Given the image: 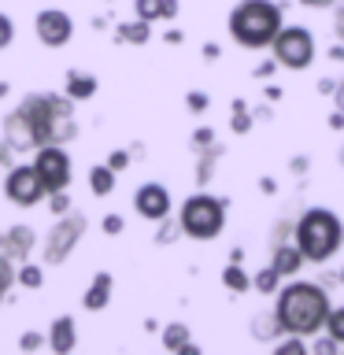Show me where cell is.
Returning a JSON list of instances; mask_svg holds the SVG:
<instances>
[{
    "label": "cell",
    "instance_id": "30bf717a",
    "mask_svg": "<svg viewBox=\"0 0 344 355\" xmlns=\"http://www.w3.org/2000/svg\"><path fill=\"white\" fill-rule=\"evenodd\" d=\"M85 230V218L82 215H63V222L49 233V244H44V259L49 263H60L71 255V248L78 244V233Z\"/></svg>",
    "mask_w": 344,
    "mask_h": 355
},
{
    "label": "cell",
    "instance_id": "ac0fdd59",
    "mask_svg": "<svg viewBox=\"0 0 344 355\" xmlns=\"http://www.w3.org/2000/svg\"><path fill=\"white\" fill-rule=\"evenodd\" d=\"M148 22H144V19H137V22H122V26H119V41H130V44H144V41H148Z\"/></svg>",
    "mask_w": 344,
    "mask_h": 355
},
{
    "label": "cell",
    "instance_id": "d6986e66",
    "mask_svg": "<svg viewBox=\"0 0 344 355\" xmlns=\"http://www.w3.org/2000/svg\"><path fill=\"white\" fill-rule=\"evenodd\" d=\"M300 259H304L300 248H282V252L274 255V270L277 274H293V270H300Z\"/></svg>",
    "mask_w": 344,
    "mask_h": 355
},
{
    "label": "cell",
    "instance_id": "cb8c5ba5",
    "mask_svg": "<svg viewBox=\"0 0 344 355\" xmlns=\"http://www.w3.org/2000/svg\"><path fill=\"white\" fill-rule=\"evenodd\" d=\"M222 282H226V285L233 288V293H244V288H248V277H244V270H237V266H226Z\"/></svg>",
    "mask_w": 344,
    "mask_h": 355
},
{
    "label": "cell",
    "instance_id": "7402d4cb",
    "mask_svg": "<svg viewBox=\"0 0 344 355\" xmlns=\"http://www.w3.org/2000/svg\"><path fill=\"white\" fill-rule=\"evenodd\" d=\"M15 274H19V270H15V263H11L8 255H0V296H4L8 288L15 285Z\"/></svg>",
    "mask_w": 344,
    "mask_h": 355
},
{
    "label": "cell",
    "instance_id": "836d02e7",
    "mask_svg": "<svg viewBox=\"0 0 344 355\" xmlns=\"http://www.w3.org/2000/svg\"><path fill=\"white\" fill-rule=\"evenodd\" d=\"M337 104H341V111H344V85L337 89Z\"/></svg>",
    "mask_w": 344,
    "mask_h": 355
},
{
    "label": "cell",
    "instance_id": "4fadbf2b",
    "mask_svg": "<svg viewBox=\"0 0 344 355\" xmlns=\"http://www.w3.org/2000/svg\"><path fill=\"white\" fill-rule=\"evenodd\" d=\"M49 344H52V352L55 355H67V352H74V344H78V333H74V318H55L52 322V333H49Z\"/></svg>",
    "mask_w": 344,
    "mask_h": 355
},
{
    "label": "cell",
    "instance_id": "e575fe53",
    "mask_svg": "<svg viewBox=\"0 0 344 355\" xmlns=\"http://www.w3.org/2000/svg\"><path fill=\"white\" fill-rule=\"evenodd\" d=\"M8 93V82H0V96H4Z\"/></svg>",
    "mask_w": 344,
    "mask_h": 355
},
{
    "label": "cell",
    "instance_id": "5b68a950",
    "mask_svg": "<svg viewBox=\"0 0 344 355\" xmlns=\"http://www.w3.org/2000/svg\"><path fill=\"white\" fill-rule=\"evenodd\" d=\"M222 222H226V207L215 196H189L182 204V215H178V226H182L193 241H211L222 233Z\"/></svg>",
    "mask_w": 344,
    "mask_h": 355
},
{
    "label": "cell",
    "instance_id": "d6a6232c",
    "mask_svg": "<svg viewBox=\"0 0 344 355\" xmlns=\"http://www.w3.org/2000/svg\"><path fill=\"white\" fill-rule=\"evenodd\" d=\"M337 33L344 37V8H341V15H337Z\"/></svg>",
    "mask_w": 344,
    "mask_h": 355
},
{
    "label": "cell",
    "instance_id": "4dcf8cb0",
    "mask_svg": "<svg viewBox=\"0 0 344 355\" xmlns=\"http://www.w3.org/2000/svg\"><path fill=\"white\" fill-rule=\"evenodd\" d=\"M204 104H207V100L200 96V93H193V96H189V107H196V111H200V107H204Z\"/></svg>",
    "mask_w": 344,
    "mask_h": 355
},
{
    "label": "cell",
    "instance_id": "8d00e7d4",
    "mask_svg": "<svg viewBox=\"0 0 344 355\" xmlns=\"http://www.w3.org/2000/svg\"><path fill=\"white\" fill-rule=\"evenodd\" d=\"M341 282H344V274H341Z\"/></svg>",
    "mask_w": 344,
    "mask_h": 355
},
{
    "label": "cell",
    "instance_id": "277c9868",
    "mask_svg": "<svg viewBox=\"0 0 344 355\" xmlns=\"http://www.w3.org/2000/svg\"><path fill=\"white\" fill-rule=\"evenodd\" d=\"M341 237H344V230H341L337 215H329V211H307L296 226L300 255H304V259H315V263L329 259V255L341 248Z\"/></svg>",
    "mask_w": 344,
    "mask_h": 355
},
{
    "label": "cell",
    "instance_id": "ffe728a7",
    "mask_svg": "<svg viewBox=\"0 0 344 355\" xmlns=\"http://www.w3.org/2000/svg\"><path fill=\"white\" fill-rule=\"evenodd\" d=\"M15 282L22 285V288H41L44 285V270H41V266H19V274H15Z\"/></svg>",
    "mask_w": 344,
    "mask_h": 355
},
{
    "label": "cell",
    "instance_id": "44dd1931",
    "mask_svg": "<svg viewBox=\"0 0 344 355\" xmlns=\"http://www.w3.org/2000/svg\"><path fill=\"white\" fill-rule=\"evenodd\" d=\"M185 340H189V329L182 326V322H174V326H166V333H163V344H166L171 352L185 348Z\"/></svg>",
    "mask_w": 344,
    "mask_h": 355
},
{
    "label": "cell",
    "instance_id": "6da1fadb",
    "mask_svg": "<svg viewBox=\"0 0 344 355\" xmlns=\"http://www.w3.org/2000/svg\"><path fill=\"white\" fill-rule=\"evenodd\" d=\"M78 137V122L71 96L55 93H33L4 119V141L11 152H30L44 144H67Z\"/></svg>",
    "mask_w": 344,
    "mask_h": 355
},
{
    "label": "cell",
    "instance_id": "9c48e42d",
    "mask_svg": "<svg viewBox=\"0 0 344 355\" xmlns=\"http://www.w3.org/2000/svg\"><path fill=\"white\" fill-rule=\"evenodd\" d=\"M33 30H37L41 44H49V49H63L74 37V22L63 8H44L37 15V22H33Z\"/></svg>",
    "mask_w": 344,
    "mask_h": 355
},
{
    "label": "cell",
    "instance_id": "d4e9b609",
    "mask_svg": "<svg viewBox=\"0 0 344 355\" xmlns=\"http://www.w3.org/2000/svg\"><path fill=\"white\" fill-rule=\"evenodd\" d=\"M11 41H15V22H11L4 11H0V49H8Z\"/></svg>",
    "mask_w": 344,
    "mask_h": 355
},
{
    "label": "cell",
    "instance_id": "52a82bcc",
    "mask_svg": "<svg viewBox=\"0 0 344 355\" xmlns=\"http://www.w3.org/2000/svg\"><path fill=\"white\" fill-rule=\"evenodd\" d=\"M274 55H277V63H285V67H293V71H300V67H307L311 60H315V37H311L304 26L277 30Z\"/></svg>",
    "mask_w": 344,
    "mask_h": 355
},
{
    "label": "cell",
    "instance_id": "ba28073f",
    "mask_svg": "<svg viewBox=\"0 0 344 355\" xmlns=\"http://www.w3.org/2000/svg\"><path fill=\"white\" fill-rule=\"evenodd\" d=\"M33 166H37V174H41L49 193H63L71 185V155H67L63 144H44V148H37Z\"/></svg>",
    "mask_w": 344,
    "mask_h": 355
},
{
    "label": "cell",
    "instance_id": "3957f363",
    "mask_svg": "<svg viewBox=\"0 0 344 355\" xmlns=\"http://www.w3.org/2000/svg\"><path fill=\"white\" fill-rule=\"evenodd\" d=\"M277 30H282V11L270 0H244L230 15V33L244 49H266V44H274Z\"/></svg>",
    "mask_w": 344,
    "mask_h": 355
},
{
    "label": "cell",
    "instance_id": "7c38bea8",
    "mask_svg": "<svg viewBox=\"0 0 344 355\" xmlns=\"http://www.w3.org/2000/svg\"><path fill=\"white\" fill-rule=\"evenodd\" d=\"M30 248H33V230H30V226H15V230H8V233H4L0 255H8L11 263H22Z\"/></svg>",
    "mask_w": 344,
    "mask_h": 355
},
{
    "label": "cell",
    "instance_id": "e0dca14e",
    "mask_svg": "<svg viewBox=\"0 0 344 355\" xmlns=\"http://www.w3.org/2000/svg\"><path fill=\"white\" fill-rule=\"evenodd\" d=\"M89 189H93V196H108L115 189V171L111 166H93L89 171Z\"/></svg>",
    "mask_w": 344,
    "mask_h": 355
},
{
    "label": "cell",
    "instance_id": "8fae6325",
    "mask_svg": "<svg viewBox=\"0 0 344 355\" xmlns=\"http://www.w3.org/2000/svg\"><path fill=\"white\" fill-rule=\"evenodd\" d=\"M133 207H137V215H141V218L160 222V218H166V211H171V193H166L163 185L148 182V185H141V189H137V196H133Z\"/></svg>",
    "mask_w": 344,
    "mask_h": 355
},
{
    "label": "cell",
    "instance_id": "484cf974",
    "mask_svg": "<svg viewBox=\"0 0 344 355\" xmlns=\"http://www.w3.org/2000/svg\"><path fill=\"white\" fill-rule=\"evenodd\" d=\"M52 196V215L60 218V215H67V207H71V196H67V189L63 193H49Z\"/></svg>",
    "mask_w": 344,
    "mask_h": 355
},
{
    "label": "cell",
    "instance_id": "1f68e13d",
    "mask_svg": "<svg viewBox=\"0 0 344 355\" xmlns=\"http://www.w3.org/2000/svg\"><path fill=\"white\" fill-rule=\"evenodd\" d=\"M304 4H307V8H329L333 0H304Z\"/></svg>",
    "mask_w": 344,
    "mask_h": 355
},
{
    "label": "cell",
    "instance_id": "83f0119b",
    "mask_svg": "<svg viewBox=\"0 0 344 355\" xmlns=\"http://www.w3.org/2000/svg\"><path fill=\"white\" fill-rule=\"evenodd\" d=\"M126 163H130V155H126V152H111V159H108L111 171H126Z\"/></svg>",
    "mask_w": 344,
    "mask_h": 355
},
{
    "label": "cell",
    "instance_id": "f1b7e54d",
    "mask_svg": "<svg viewBox=\"0 0 344 355\" xmlns=\"http://www.w3.org/2000/svg\"><path fill=\"white\" fill-rule=\"evenodd\" d=\"M19 348H22V352H33V348H41V337H37V333H22Z\"/></svg>",
    "mask_w": 344,
    "mask_h": 355
},
{
    "label": "cell",
    "instance_id": "d590c367",
    "mask_svg": "<svg viewBox=\"0 0 344 355\" xmlns=\"http://www.w3.org/2000/svg\"><path fill=\"white\" fill-rule=\"evenodd\" d=\"M0 244H4V233H0Z\"/></svg>",
    "mask_w": 344,
    "mask_h": 355
},
{
    "label": "cell",
    "instance_id": "5bb4252c",
    "mask_svg": "<svg viewBox=\"0 0 344 355\" xmlns=\"http://www.w3.org/2000/svg\"><path fill=\"white\" fill-rule=\"evenodd\" d=\"M108 300H111V274H96L93 285L85 288L82 304H85V311H104Z\"/></svg>",
    "mask_w": 344,
    "mask_h": 355
},
{
    "label": "cell",
    "instance_id": "7a4b0ae2",
    "mask_svg": "<svg viewBox=\"0 0 344 355\" xmlns=\"http://www.w3.org/2000/svg\"><path fill=\"white\" fill-rule=\"evenodd\" d=\"M329 315V300L318 285H289L282 300H277V322H282L285 333H315L326 326Z\"/></svg>",
    "mask_w": 344,
    "mask_h": 355
},
{
    "label": "cell",
    "instance_id": "2e32d148",
    "mask_svg": "<svg viewBox=\"0 0 344 355\" xmlns=\"http://www.w3.org/2000/svg\"><path fill=\"white\" fill-rule=\"evenodd\" d=\"M96 93V78L82 71H67V96L71 100H89Z\"/></svg>",
    "mask_w": 344,
    "mask_h": 355
},
{
    "label": "cell",
    "instance_id": "603a6c76",
    "mask_svg": "<svg viewBox=\"0 0 344 355\" xmlns=\"http://www.w3.org/2000/svg\"><path fill=\"white\" fill-rule=\"evenodd\" d=\"M326 329H329L333 340H344V307H337V311L326 315Z\"/></svg>",
    "mask_w": 344,
    "mask_h": 355
},
{
    "label": "cell",
    "instance_id": "f546056e",
    "mask_svg": "<svg viewBox=\"0 0 344 355\" xmlns=\"http://www.w3.org/2000/svg\"><path fill=\"white\" fill-rule=\"evenodd\" d=\"M104 233H111V237H115V233H122V215H108V218H104Z\"/></svg>",
    "mask_w": 344,
    "mask_h": 355
},
{
    "label": "cell",
    "instance_id": "4316f807",
    "mask_svg": "<svg viewBox=\"0 0 344 355\" xmlns=\"http://www.w3.org/2000/svg\"><path fill=\"white\" fill-rule=\"evenodd\" d=\"M274 282H277V270H266V274H259V277H255V285H259L263 293H270V288H274Z\"/></svg>",
    "mask_w": 344,
    "mask_h": 355
},
{
    "label": "cell",
    "instance_id": "9a60e30c",
    "mask_svg": "<svg viewBox=\"0 0 344 355\" xmlns=\"http://www.w3.org/2000/svg\"><path fill=\"white\" fill-rule=\"evenodd\" d=\"M133 4H137V19H144V22L171 19L174 11H178V4H174V0H133Z\"/></svg>",
    "mask_w": 344,
    "mask_h": 355
},
{
    "label": "cell",
    "instance_id": "8992f818",
    "mask_svg": "<svg viewBox=\"0 0 344 355\" xmlns=\"http://www.w3.org/2000/svg\"><path fill=\"white\" fill-rule=\"evenodd\" d=\"M4 196L15 207H33L37 200L49 196V189H44L37 166H33V163H19V166H11L8 178H4Z\"/></svg>",
    "mask_w": 344,
    "mask_h": 355
}]
</instances>
